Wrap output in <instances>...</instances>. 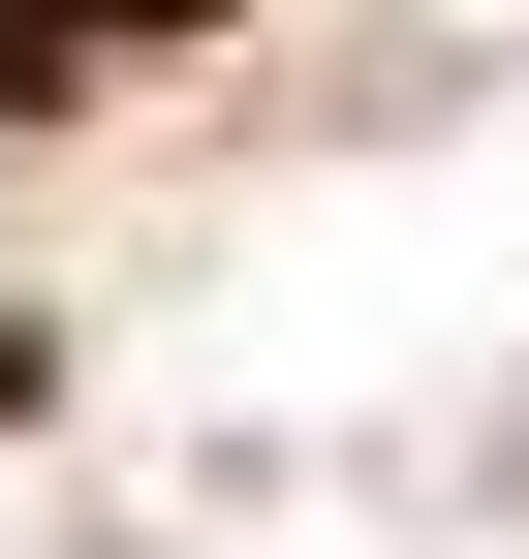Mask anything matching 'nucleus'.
I'll list each match as a JSON object with an SVG mask.
<instances>
[{
	"instance_id": "obj_1",
	"label": "nucleus",
	"mask_w": 529,
	"mask_h": 559,
	"mask_svg": "<svg viewBox=\"0 0 529 559\" xmlns=\"http://www.w3.org/2000/svg\"><path fill=\"white\" fill-rule=\"evenodd\" d=\"M187 32H219V0H0V124H62L94 62H187Z\"/></svg>"
}]
</instances>
